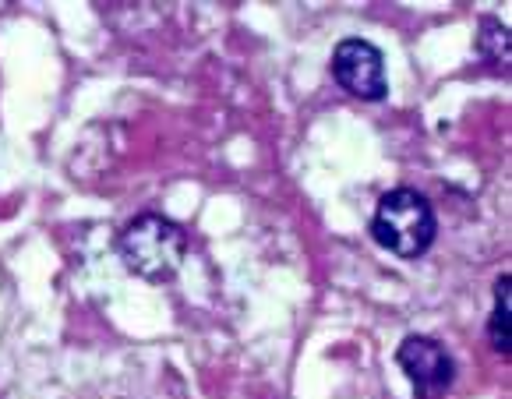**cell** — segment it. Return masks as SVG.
Returning <instances> with one entry per match:
<instances>
[{"label":"cell","mask_w":512,"mask_h":399,"mask_svg":"<svg viewBox=\"0 0 512 399\" xmlns=\"http://www.w3.org/2000/svg\"><path fill=\"white\" fill-rule=\"evenodd\" d=\"M438 219L431 202L414 188H396L382 195L371 219V237L382 244L385 251L400 258H421L424 251L435 244Z\"/></svg>","instance_id":"6da1fadb"},{"label":"cell","mask_w":512,"mask_h":399,"mask_svg":"<svg viewBox=\"0 0 512 399\" xmlns=\"http://www.w3.org/2000/svg\"><path fill=\"white\" fill-rule=\"evenodd\" d=\"M184 251H188V234L174 219L156 216V212L131 219L121 234V258L131 272L152 283L174 276L184 262Z\"/></svg>","instance_id":"7a4b0ae2"},{"label":"cell","mask_w":512,"mask_h":399,"mask_svg":"<svg viewBox=\"0 0 512 399\" xmlns=\"http://www.w3.org/2000/svg\"><path fill=\"white\" fill-rule=\"evenodd\" d=\"M332 78H336L350 96L368 99V103H378V99L389 92L385 57L368 39H343V43L332 50Z\"/></svg>","instance_id":"3957f363"},{"label":"cell","mask_w":512,"mask_h":399,"mask_svg":"<svg viewBox=\"0 0 512 399\" xmlns=\"http://www.w3.org/2000/svg\"><path fill=\"white\" fill-rule=\"evenodd\" d=\"M396 364L410 378L414 392L421 399H438L452 382H456V364L449 350L431 336H407L396 350Z\"/></svg>","instance_id":"277c9868"},{"label":"cell","mask_w":512,"mask_h":399,"mask_svg":"<svg viewBox=\"0 0 512 399\" xmlns=\"http://www.w3.org/2000/svg\"><path fill=\"white\" fill-rule=\"evenodd\" d=\"M488 336L498 354L502 357L512 354V276L509 272L498 276V283H495V311H491Z\"/></svg>","instance_id":"5b68a950"}]
</instances>
